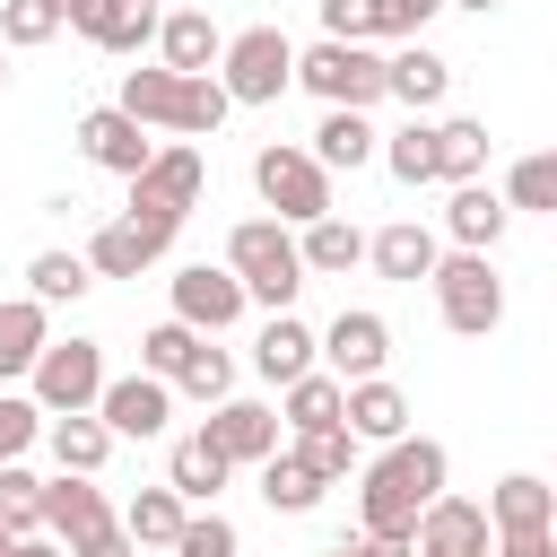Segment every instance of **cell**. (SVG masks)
Returning <instances> with one entry per match:
<instances>
[{"mask_svg": "<svg viewBox=\"0 0 557 557\" xmlns=\"http://www.w3.org/2000/svg\"><path fill=\"white\" fill-rule=\"evenodd\" d=\"M200 191H209V165H200V148H191V139H165V148H157V165L131 183L122 218H131L148 244H165V252H174V235H183V218L200 209Z\"/></svg>", "mask_w": 557, "mask_h": 557, "instance_id": "3957f363", "label": "cell"}, {"mask_svg": "<svg viewBox=\"0 0 557 557\" xmlns=\"http://www.w3.org/2000/svg\"><path fill=\"white\" fill-rule=\"evenodd\" d=\"M0 557H17V540H9V531H0Z\"/></svg>", "mask_w": 557, "mask_h": 557, "instance_id": "db71d44e", "label": "cell"}, {"mask_svg": "<svg viewBox=\"0 0 557 557\" xmlns=\"http://www.w3.org/2000/svg\"><path fill=\"white\" fill-rule=\"evenodd\" d=\"M505 209H540V218H557V148L513 157V174H505Z\"/></svg>", "mask_w": 557, "mask_h": 557, "instance_id": "ab89813d", "label": "cell"}, {"mask_svg": "<svg viewBox=\"0 0 557 557\" xmlns=\"http://www.w3.org/2000/svg\"><path fill=\"white\" fill-rule=\"evenodd\" d=\"M113 104L131 122H148V131H174V139H218L226 113H235V96L218 78H174L165 61L157 70H122V96Z\"/></svg>", "mask_w": 557, "mask_h": 557, "instance_id": "7a4b0ae2", "label": "cell"}, {"mask_svg": "<svg viewBox=\"0 0 557 557\" xmlns=\"http://www.w3.org/2000/svg\"><path fill=\"white\" fill-rule=\"evenodd\" d=\"M17 557H70V548H61V540H44V531H35V540H17Z\"/></svg>", "mask_w": 557, "mask_h": 557, "instance_id": "f907efd6", "label": "cell"}, {"mask_svg": "<svg viewBox=\"0 0 557 557\" xmlns=\"http://www.w3.org/2000/svg\"><path fill=\"white\" fill-rule=\"evenodd\" d=\"M296 453H305V461H313V470H322V479H331V487H339V479H357V470H366V461H357V435H348V426H322V435H305V444H296Z\"/></svg>", "mask_w": 557, "mask_h": 557, "instance_id": "ee69618b", "label": "cell"}, {"mask_svg": "<svg viewBox=\"0 0 557 557\" xmlns=\"http://www.w3.org/2000/svg\"><path fill=\"white\" fill-rule=\"evenodd\" d=\"M453 9H479V17H487V9H505V0H453Z\"/></svg>", "mask_w": 557, "mask_h": 557, "instance_id": "816d5d0a", "label": "cell"}, {"mask_svg": "<svg viewBox=\"0 0 557 557\" xmlns=\"http://www.w3.org/2000/svg\"><path fill=\"white\" fill-rule=\"evenodd\" d=\"M426 287H435L444 331H461V339H487V331L505 322V278H496V261H487V252H444Z\"/></svg>", "mask_w": 557, "mask_h": 557, "instance_id": "52a82bcc", "label": "cell"}, {"mask_svg": "<svg viewBox=\"0 0 557 557\" xmlns=\"http://www.w3.org/2000/svg\"><path fill=\"white\" fill-rule=\"evenodd\" d=\"M366 261H374L383 278L418 287V278H435V261H444V235H435V226H418V218H392V226H374Z\"/></svg>", "mask_w": 557, "mask_h": 557, "instance_id": "ffe728a7", "label": "cell"}, {"mask_svg": "<svg viewBox=\"0 0 557 557\" xmlns=\"http://www.w3.org/2000/svg\"><path fill=\"white\" fill-rule=\"evenodd\" d=\"M487 148H496V139H487V122H470V113L435 122V183H453V191L479 183V174H487Z\"/></svg>", "mask_w": 557, "mask_h": 557, "instance_id": "4dcf8cb0", "label": "cell"}, {"mask_svg": "<svg viewBox=\"0 0 557 557\" xmlns=\"http://www.w3.org/2000/svg\"><path fill=\"white\" fill-rule=\"evenodd\" d=\"M191 348H200V331H191V322H174V313H165V322H157V331H148V339H139V374H165V383H174V374H183V366H191Z\"/></svg>", "mask_w": 557, "mask_h": 557, "instance_id": "b9f144b4", "label": "cell"}, {"mask_svg": "<svg viewBox=\"0 0 557 557\" xmlns=\"http://www.w3.org/2000/svg\"><path fill=\"white\" fill-rule=\"evenodd\" d=\"M78 148H87V165H104V174H122V183H139V174L157 165V139H148V122H131L122 104H96V113H78Z\"/></svg>", "mask_w": 557, "mask_h": 557, "instance_id": "8fae6325", "label": "cell"}, {"mask_svg": "<svg viewBox=\"0 0 557 557\" xmlns=\"http://www.w3.org/2000/svg\"><path fill=\"white\" fill-rule=\"evenodd\" d=\"M174 392H183V400H200V409H218V400H235V357L200 339V348H191V366L174 374Z\"/></svg>", "mask_w": 557, "mask_h": 557, "instance_id": "74e56055", "label": "cell"}, {"mask_svg": "<svg viewBox=\"0 0 557 557\" xmlns=\"http://www.w3.org/2000/svg\"><path fill=\"white\" fill-rule=\"evenodd\" d=\"M383 61H392V96H400L409 113H435V104H444V87H453V61H444V52L400 44V52H383Z\"/></svg>", "mask_w": 557, "mask_h": 557, "instance_id": "f546056e", "label": "cell"}, {"mask_svg": "<svg viewBox=\"0 0 557 557\" xmlns=\"http://www.w3.org/2000/svg\"><path fill=\"white\" fill-rule=\"evenodd\" d=\"M104 348L96 339H52L44 348V366H35V400H44V418H87L96 400H104Z\"/></svg>", "mask_w": 557, "mask_h": 557, "instance_id": "9c48e42d", "label": "cell"}, {"mask_svg": "<svg viewBox=\"0 0 557 557\" xmlns=\"http://www.w3.org/2000/svg\"><path fill=\"white\" fill-rule=\"evenodd\" d=\"M87 287H96L87 252H35V261H26V296H35V305H78Z\"/></svg>", "mask_w": 557, "mask_h": 557, "instance_id": "e575fe53", "label": "cell"}, {"mask_svg": "<svg viewBox=\"0 0 557 557\" xmlns=\"http://www.w3.org/2000/svg\"><path fill=\"white\" fill-rule=\"evenodd\" d=\"M322 496H331V479H322L296 444H278V453L261 461V505H270V513H313Z\"/></svg>", "mask_w": 557, "mask_h": 557, "instance_id": "4316f807", "label": "cell"}, {"mask_svg": "<svg viewBox=\"0 0 557 557\" xmlns=\"http://www.w3.org/2000/svg\"><path fill=\"white\" fill-rule=\"evenodd\" d=\"M505 226H513V209H505V191H487V183H461V191L444 200V235H453V252H496Z\"/></svg>", "mask_w": 557, "mask_h": 557, "instance_id": "7402d4cb", "label": "cell"}, {"mask_svg": "<svg viewBox=\"0 0 557 557\" xmlns=\"http://www.w3.org/2000/svg\"><path fill=\"white\" fill-rule=\"evenodd\" d=\"M383 165H392V183H409V191H418V183H435V122H426V113H409V122L383 139Z\"/></svg>", "mask_w": 557, "mask_h": 557, "instance_id": "d590c367", "label": "cell"}, {"mask_svg": "<svg viewBox=\"0 0 557 557\" xmlns=\"http://www.w3.org/2000/svg\"><path fill=\"white\" fill-rule=\"evenodd\" d=\"M496 557H557V540L548 531H513V540H496Z\"/></svg>", "mask_w": 557, "mask_h": 557, "instance_id": "c3c4849f", "label": "cell"}, {"mask_svg": "<svg viewBox=\"0 0 557 557\" xmlns=\"http://www.w3.org/2000/svg\"><path fill=\"white\" fill-rule=\"evenodd\" d=\"M487 548H496L487 505H470V496H435V505L418 513V557H487Z\"/></svg>", "mask_w": 557, "mask_h": 557, "instance_id": "5bb4252c", "label": "cell"}, {"mask_svg": "<svg viewBox=\"0 0 557 557\" xmlns=\"http://www.w3.org/2000/svg\"><path fill=\"white\" fill-rule=\"evenodd\" d=\"M0 87H9V52H0Z\"/></svg>", "mask_w": 557, "mask_h": 557, "instance_id": "9f6ffc18", "label": "cell"}, {"mask_svg": "<svg viewBox=\"0 0 557 557\" xmlns=\"http://www.w3.org/2000/svg\"><path fill=\"white\" fill-rule=\"evenodd\" d=\"M96 418L113 426V435H165V418H174V383L165 374H113L104 383V400H96Z\"/></svg>", "mask_w": 557, "mask_h": 557, "instance_id": "4fadbf2b", "label": "cell"}, {"mask_svg": "<svg viewBox=\"0 0 557 557\" xmlns=\"http://www.w3.org/2000/svg\"><path fill=\"white\" fill-rule=\"evenodd\" d=\"M322 35L331 44H392V9L383 0H322Z\"/></svg>", "mask_w": 557, "mask_h": 557, "instance_id": "60d3db41", "label": "cell"}, {"mask_svg": "<svg viewBox=\"0 0 557 557\" xmlns=\"http://www.w3.org/2000/svg\"><path fill=\"white\" fill-rule=\"evenodd\" d=\"M278 418H287V435L305 444V435H322V426H348V383L331 374V366H313L305 383H287L278 392Z\"/></svg>", "mask_w": 557, "mask_h": 557, "instance_id": "603a6c76", "label": "cell"}, {"mask_svg": "<svg viewBox=\"0 0 557 557\" xmlns=\"http://www.w3.org/2000/svg\"><path fill=\"white\" fill-rule=\"evenodd\" d=\"M122 531H131L139 548H174V540L191 531V505H183L174 487H139V496L122 505Z\"/></svg>", "mask_w": 557, "mask_h": 557, "instance_id": "d6a6232c", "label": "cell"}, {"mask_svg": "<svg viewBox=\"0 0 557 557\" xmlns=\"http://www.w3.org/2000/svg\"><path fill=\"white\" fill-rule=\"evenodd\" d=\"M157 61H165L174 78H218V61H226V35L209 26V9H174V17L157 26Z\"/></svg>", "mask_w": 557, "mask_h": 557, "instance_id": "d6986e66", "label": "cell"}, {"mask_svg": "<svg viewBox=\"0 0 557 557\" xmlns=\"http://www.w3.org/2000/svg\"><path fill=\"white\" fill-rule=\"evenodd\" d=\"M70 17L52 9V0H0V52H35V44H52Z\"/></svg>", "mask_w": 557, "mask_h": 557, "instance_id": "f35d334b", "label": "cell"}, {"mask_svg": "<svg viewBox=\"0 0 557 557\" xmlns=\"http://www.w3.org/2000/svg\"><path fill=\"white\" fill-rule=\"evenodd\" d=\"M348 435L357 444H400L409 435V392L383 383V374L374 383H348Z\"/></svg>", "mask_w": 557, "mask_h": 557, "instance_id": "484cf974", "label": "cell"}, {"mask_svg": "<svg viewBox=\"0 0 557 557\" xmlns=\"http://www.w3.org/2000/svg\"><path fill=\"white\" fill-rule=\"evenodd\" d=\"M296 244H305V270H313V278H339V270H357V261H366V244H374V235H357V226L331 209V218H313Z\"/></svg>", "mask_w": 557, "mask_h": 557, "instance_id": "836d02e7", "label": "cell"}, {"mask_svg": "<svg viewBox=\"0 0 557 557\" xmlns=\"http://www.w3.org/2000/svg\"><path fill=\"white\" fill-rule=\"evenodd\" d=\"M383 9H392V44H418V26L435 9H453V0H383Z\"/></svg>", "mask_w": 557, "mask_h": 557, "instance_id": "bcb514c9", "label": "cell"}, {"mask_svg": "<svg viewBox=\"0 0 557 557\" xmlns=\"http://www.w3.org/2000/svg\"><path fill=\"white\" fill-rule=\"evenodd\" d=\"M70 26H78L96 52H148L165 17H157V0H78Z\"/></svg>", "mask_w": 557, "mask_h": 557, "instance_id": "e0dca14e", "label": "cell"}, {"mask_svg": "<svg viewBox=\"0 0 557 557\" xmlns=\"http://www.w3.org/2000/svg\"><path fill=\"white\" fill-rule=\"evenodd\" d=\"M52 9H61V17H70V9H78V0H52Z\"/></svg>", "mask_w": 557, "mask_h": 557, "instance_id": "11a10c76", "label": "cell"}, {"mask_svg": "<svg viewBox=\"0 0 557 557\" xmlns=\"http://www.w3.org/2000/svg\"><path fill=\"white\" fill-rule=\"evenodd\" d=\"M104 522H122L113 505H104V487L96 479H44V540H61V548H78V540H96Z\"/></svg>", "mask_w": 557, "mask_h": 557, "instance_id": "2e32d148", "label": "cell"}, {"mask_svg": "<svg viewBox=\"0 0 557 557\" xmlns=\"http://www.w3.org/2000/svg\"><path fill=\"white\" fill-rule=\"evenodd\" d=\"M218 87H226L235 104H278V96L296 87V44H287L278 26H244V35H226Z\"/></svg>", "mask_w": 557, "mask_h": 557, "instance_id": "ba28073f", "label": "cell"}, {"mask_svg": "<svg viewBox=\"0 0 557 557\" xmlns=\"http://www.w3.org/2000/svg\"><path fill=\"white\" fill-rule=\"evenodd\" d=\"M0 531L9 540H35L44 531V479L26 461H0Z\"/></svg>", "mask_w": 557, "mask_h": 557, "instance_id": "8d00e7d4", "label": "cell"}, {"mask_svg": "<svg viewBox=\"0 0 557 557\" xmlns=\"http://www.w3.org/2000/svg\"><path fill=\"white\" fill-rule=\"evenodd\" d=\"M357 557H418V540H374V531H357Z\"/></svg>", "mask_w": 557, "mask_h": 557, "instance_id": "681fc988", "label": "cell"}, {"mask_svg": "<svg viewBox=\"0 0 557 557\" xmlns=\"http://www.w3.org/2000/svg\"><path fill=\"white\" fill-rule=\"evenodd\" d=\"M174 557H244V531L209 505V513H191V531L174 540Z\"/></svg>", "mask_w": 557, "mask_h": 557, "instance_id": "f6af8a7d", "label": "cell"}, {"mask_svg": "<svg viewBox=\"0 0 557 557\" xmlns=\"http://www.w3.org/2000/svg\"><path fill=\"white\" fill-rule=\"evenodd\" d=\"M383 357H392V322H383L374 305H339V322L322 331V366H331L339 383H374Z\"/></svg>", "mask_w": 557, "mask_h": 557, "instance_id": "7c38bea8", "label": "cell"}, {"mask_svg": "<svg viewBox=\"0 0 557 557\" xmlns=\"http://www.w3.org/2000/svg\"><path fill=\"white\" fill-rule=\"evenodd\" d=\"M313 366H322V339H313L296 313H270V322H261V339H252V374L287 392V383H305Z\"/></svg>", "mask_w": 557, "mask_h": 557, "instance_id": "44dd1931", "label": "cell"}, {"mask_svg": "<svg viewBox=\"0 0 557 557\" xmlns=\"http://www.w3.org/2000/svg\"><path fill=\"white\" fill-rule=\"evenodd\" d=\"M44 444H52V461H61L70 479H96V470L113 461V444H122V435L87 409V418H52V426H44Z\"/></svg>", "mask_w": 557, "mask_h": 557, "instance_id": "f1b7e54d", "label": "cell"}, {"mask_svg": "<svg viewBox=\"0 0 557 557\" xmlns=\"http://www.w3.org/2000/svg\"><path fill=\"white\" fill-rule=\"evenodd\" d=\"M313 157H322V174H357V165H374V157H383V139H374V122H366V113H322Z\"/></svg>", "mask_w": 557, "mask_h": 557, "instance_id": "1f68e13d", "label": "cell"}, {"mask_svg": "<svg viewBox=\"0 0 557 557\" xmlns=\"http://www.w3.org/2000/svg\"><path fill=\"white\" fill-rule=\"evenodd\" d=\"M165 287H174V322H191L200 339L235 331V322H244V305H252V296H244V278H235L226 261H183Z\"/></svg>", "mask_w": 557, "mask_h": 557, "instance_id": "30bf717a", "label": "cell"}, {"mask_svg": "<svg viewBox=\"0 0 557 557\" xmlns=\"http://www.w3.org/2000/svg\"><path fill=\"white\" fill-rule=\"evenodd\" d=\"M252 191H261V209L278 218V226H313V218H331V174H322V157L313 148H261L252 157Z\"/></svg>", "mask_w": 557, "mask_h": 557, "instance_id": "8992f818", "label": "cell"}, {"mask_svg": "<svg viewBox=\"0 0 557 557\" xmlns=\"http://www.w3.org/2000/svg\"><path fill=\"white\" fill-rule=\"evenodd\" d=\"M70 557H139V540H131L122 522H104V531H96V540H78Z\"/></svg>", "mask_w": 557, "mask_h": 557, "instance_id": "7dc6e473", "label": "cell"}, {"mask_svg": "<svg viewBox=\"0 0 557 557\" xmlns=\"http://www.w3.org/2000/svg\"><path fill=\"white\" fill-rule=\"evenodd\" d=\"M444 479H453V453H444L435 435H400V444H383V453L357 470V522H366L374 540H418V513H426L435 496H453Z\"/></svg>", "mask_w": 557, "mask_h": 557, "instance_id": "6da1fadb", "label": "cell"}, {"mask_svg": "<svg viewBox=\"0 0 557 557\" xmlns=\"http://www.w3.org/2000/svg\"><path fill=\"white\" fill-rule=\"evenodd\" d=\"M165 261V244H148L131 218H104L96 235H87V270L96 278H139V270H157Z\"/></svg>", "mask_w": 557, "mask_h": 557, "instance_id": "83f0119b", "label": "cell"}, {"mask_svg": "<svg viewBox=\"0 0 557 557\" xmlns=\"http://www.w3.org/2000/svg\"><path fill=\"white\" fill-rule=\"evenodd\" d=\"M44 426H52V418H44V400H35V392H0V461H17Z\"/></svg>", "mask_w": 557, "mask_h": 557, "instance_id": "7bdbcfd3", "label": "cell"}, {"mask_svg": "<svg viewBox=\"0 0 557 557\" xmlns=\"http://www.w3.org/2000/svg\"><path fill=\"white\" fill-rule=\"evenodd\" d=\"M278 426H287V418L261 409V400H218V409H209V444H218L235 470H261V461L278 453Z\"/></svg>", "mask_w": 557, "mask_h": 557, "instance_id": "9a60e30c", "label": "cell"}, {"mask_svg": "<svg viewBox=\"0 0 557 557\" xmlns=\"http://www.w3.org/2000/svg\"><path fill=\"white\" fill-rule=\"evenodd\" d=\"M296 87H313L331 113H366V104H383L392 96V61L374 52V44H313V52H296Z\"/></svg>", "mask_w": 557, "mask_h": 557, "instance_id": "5b68a950", "label": "cell"}, {"mask_svg": "<svg viewBox=\"0 0 557 557\" xmlns=\"http://www.w3.org/2000/svg\"><path fill=\"white\" fill-rule=\"evenodd\" d=\"M487 522H496V540H513V531H548V522H557V487L531 479V470H513V479L487 487Z\"/></svg>", "mask_w": 557, "mask_h": 557, "instance_id": "d4e9b609", "label": "cell"}, {"mask_svg": "<svg viewBox=\"0 0 557 557\" xmlns=\"http://www.w3.org/2000/svg\"><path fill=\"white\" fill-rule=\"evenodd\" d=\"M44 348H52V305L9 296V305H0V392H9V383H35Z\"/></svg>", "mask_w": 557, "mask_h": 557, "instance_id": "ac0fdd59", "label": "cell"}, {"mask_svg": "<svg viewBox=\"0 0 557 557\" xmlns=\"http://www.w3.org/2000/svg\"><path fill=\"white\" fill-rule=\"evenodd\" d=\"M322 557H357V540H339V548H322Z\"/></svg>", "mask_w": 557, "mask_h": 557, "instance_id": "f5cc1de1", "label": "cell"}, {"mask_svg": "<svg viewBox=\"0 0 557 557\" xmlns=\"http://www.w3.org/2000/svg\"><path fill=\"white\" fill-rule=\"evenodd\" d=\"M226 270L244 278V296H252L261 313H287V305H296V287L313 278V270H305L296 226H278V218H244V226L226 235Z\"/></svg>", "mask_w": 557, "mask_h": 557, "instance_id": "277c9868", "label": "cell"}, {"mask_svg": "<svg viewBox=\"0 0 557 557\" xmlns=\"http://www.w3.org/2000/svg\"><path fill=\"white\" fill-rule=\"evenodd\" d=\"M226 479H235V461L209 444V426H191V435L165 453V487H174L183 505H218V487H226Z\"/></svg>", "mask_w": 557, "mask_h": 557, "instance_id": "cb8c5ba5", "label": "cell"}]
</instances>
